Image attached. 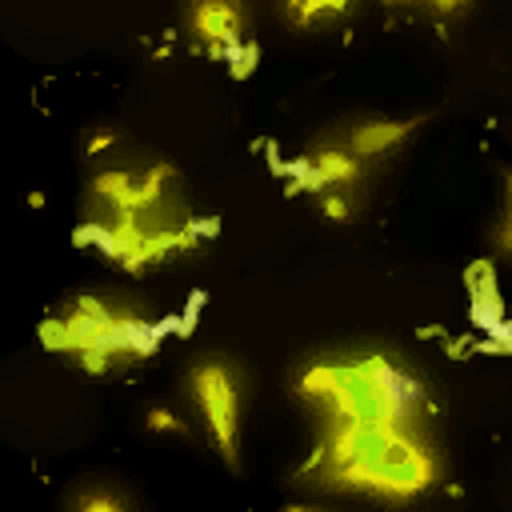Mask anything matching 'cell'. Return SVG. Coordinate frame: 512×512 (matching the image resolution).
<instances>
[{"mask_svg": "<svg viewBox=\"0 0 512 512\" xmlns=\"http://www.w3.org/2000/svg\"><path fill=\"white\" fill-rule=\"evenodd\" d=\"M96 236L124 264L160 260L188 244V212L172 168H116L92 180Z\"/></svg>", "mask_w": 512, "mask_h": 512, "instance_id": "cell-1", "label": "cell"}, {"mask_svg": "<svg viewBox=\"0 0 512 512\" xmlns=\"http://www.w3.org/2000/svg\"><path fill=\"white\" fill-rule=\"evenodd\" d=\"M332 460L340 480L388 500H408L436 480V460L408 432L376 424H340L332 440Z\"/></svg>", "mask_w": 512, "mask_h": 512, "instance_id": "cell-2", "label": "cell"}, {"mask_svg": "<svg viewBox=\"0 0 512 512\" xmlns=\"http://www.w3.org/2000/svg\"><path fill=\"white\" fill-rule=\"evenodd\" d=\"M304 392L324 396L336 408L340 424H376L408 432L420 412V384L380 356L356 368H320L304 380Z\"/></svg>", "mask_w": 512, "mask_h": 512, "instance_id": "cell-3", "label": "cell"}, {"mask_svg": "<svg viewBox=\"0 0 512 512\" xmlns=\"http://www.w3.org/2000/svg\"><path fill=\"white\" fill-rule=\"evenodd\" d=\"M188 396L216 444V452L236 464L240 448V380L224 360H200L188 372Z\"/></svg>", "mask_w": 512, "mask_h": 512, "instance_id": "cell-4", "label": "cell"}, {"mask_svg": "<svg viewBox=\"0 0 512 512\" xmlns=\"http://www.w3.org/2000/svg\"><path fill=\"white\" fill-rule=\"evenodd\" d=\"M304 180L312 192H336L348 188L352 180H360V156H352L348 148H320L304 160Z\"/></svg>", "mask_w": 512, "mask_h": 512, "instance_id": "cell-5", "label": "cell"}, {"mask_svg": "<svg viewBox=\"0 0 512 512\" xmlns=\"http://www.w3.org/2000/svg\"><path fill=\"white\" fill-rule=\"evenodd\" d=\"M192 28H196L200 40H208V48L216 56H224V48H232L236 36H240V8L228 4V0L200 4V8H192Z\"/></svg>", "mask_w": 512, "mask_h": 512, "instance_id": "cell-6", "label": "cell"}, {"mask_svg": "<svg viewBox=\"0 0 512 512\" xmlns=\"http://www.w3.org/2000/svg\"><path fill=\"white\" fill-rule=\"evenodd\" d=\"M416 128V120H368V124H356L352 136H348V152L352 156H380L384 148L400 144L408 132Z\"/></svg>", "mask_w": 512, "mask_h": 512, "instance_id": "cell-7", "label": "cell"}, {"mask_svg": "<svg viewBox=\"0 0 512 512\" xmlns=\"http://www.w3.org/2000/svg\"><path fill=\"white\" fill-rule=\"evenodd\" d=\"M72 512H128V504H124L116 492L92 488V492H84V496L72 504Z\"/></svg>", "mask_w": 512, "mask_h": 512, "instance_id": "cell-8", "label": "cell"}, {"mask_svg": "<svg viewBox=\"0 0 512 512\" xmlns=\"http://www.w3.org/2000/svg\"><path fill=\"white\" fill-rule=\"evenodd\" d=\"M316 204H320V212H324L332 224H344V220L352 216V200H348L344 192H316Z\"/></svg>", "mask_w": 512, "mask_h": 512, "instance_id": "cell-9", "label": "cell"}, {"mask_svg": "<svg viewBox=\"0 0 512 512\" xmlns=\"http://www.w3.org/2000/svg\"><path fill=\"white\" fill-rule=\"evenodd\" d=\"M144 424H148L152 432H176V436H184V432H188V420H184V416H176V412H168V408H148Z\"/></svg>", "mask_w": 512, "mask_h": 512, "instance_id": "cell-10", "label": "cell"}, {"mask_svg": "<svg viewBox=\"0 0 512 512\" xmlns=\"http://www.w3.org/2000/svg\"><path fill=\"white\" fill-rule=\"evenodd\" d=\"M504 192H508V200H504V220H500L496 244H500V252H512V172L504 176Z\"/></svg>", "mask_w": 512, "mask_h": 512, "instance_id": "cell-11", "label": "cell"}, {"mask_svg": "<svg viewBox=\"0 0 512 512\" xmlns=\"http://www.w3.org/2000/svg\"><path fill=\"white\" fill-rule=\"evenodd\" d=\"M344 4H288L292 20H316V16H340Z\"/></svg>", "mask_w": 512, "mask_h": 512, "instance_id": "cell-12", "label": "cell"}, {"mask_svg": "<svg viewBox=\"0 0 512 512\" xmlns=\"http://www.w3.org/2000/svg\"><path fill=\"white\" fill-rule=\"evenodd\" d=\"M112 144H116V132H92V136L84 140V152H88V156H104Z\"/></svg>", "mask_w": 512, "mask_h": 512, "instance_id": "cell-13", "label": "cell"}, {"mask_svg": "<svg viewBox=\"0 0 512 512\" xmlns=\"http://www.w3.org/2000/svg\"><path fill=\"white\" fill-rule=\"evenodd\" d=\"M284 512H316V508H284Z\"/></svg>", "mask_w": 512, "mask_h": 512, "instance_id": "cell-14", "label": "cell"}]
</instances>
